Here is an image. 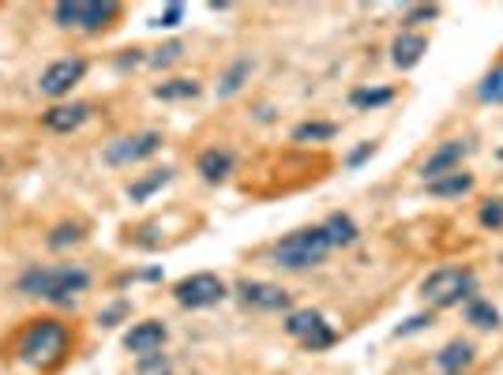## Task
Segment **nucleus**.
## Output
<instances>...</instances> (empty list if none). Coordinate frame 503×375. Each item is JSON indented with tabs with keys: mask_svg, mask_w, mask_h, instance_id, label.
I'll return each mask as SVG.
<instances>
[{
	"mask_svg": "<svg viewBox=\"0 0 503 375\" xmlns=\"http://www.w3.org/2000/svg\"><path fill=\"white\" fill-rule=\"evenodd\" d=\"M440 12H443L440 4H413V8L402 12V30H417L425 23H436Z\"/></svg>",
	"mask_w": 503,
	"mask_h": 375,
	"instance_id": "obj_28",
	"label": "nucleus"
},
{
	"mask_svg": "<svg viewBox=\"0 0 503 375\" xmlns=\"http://www.w3.org/2000/svg\"><path fill=\"white\" fill-rule=\"evenodd\" d=\"M462 319H466V323H470L474 330H499V327H503V315H499V308L492 305L489 297L466 300V305H462Z\"/></svg>",
	"mask_w": 503,
	"mask_h": 375,
	"instance_id": "obj_20",
	"label": "nucleus"
},
{
	"mask_svg": "<svg viewBox=\"0 0 503 375\" xmlns=\"http://www.w3.org/2000/svg\"><path fill=\"white\" fill-rule=\"evenodd\" d=\"M436 323V312H417V315H409L406 323L394 330V338H413V334H421V330H428Z\"/></svg>",
	"mask_w": 503,
	"mask_h": 375,
	"instance_id": "obj_32",
	"label": "nucleus"
},
{
	"mask_svg": "<svg viewBox=\"0 0 503 375\" xmlns=\"http://www.w3.org/2000/svg\"><path fill=\"white\" fill-rule=\"evenodd\" d=\"M252 71H256V61L248 57V53H241V57H233L226 68H222V76H219V86H214V94H219L222 102L229 98H237L244 86L252 83Z\"/></svg>",
	"mask_w": 503,
	"mask_h": 375,
	"instance_id": "obj_15",
	"label": "nucleus"
},
{
	"mask_svg": "<svg viewBox=\"0 0 503 375\" xmlns=\"http://www.w3.org/2000/svg\"><path fill=\"white\" fill-rule=\"evenodd\" d=\"M327 319H323V312H316V308H293L290 315L282 319V330L293 338V342H304L316 327H323Z\"/></svg>",
	"mask_w": 503,
	"mask_h": 375,
	"instance_id": "obj_23",
	"label": "nucleus"
},
{
	"mask_svg": "<svg viewBox=\"0 0 503 375\" xmlns=\"http://www.w3.org/2000/svg\"><path fill=\"white\" fill-rule=\"evenodd\" d=\"M200 91H203V83H200V79H192V76H177V79L158 83L151 94H154L158 102H192V98H200Z\"/></svg>",
	"mask_w": 503,
	"mask_h": 375,
	"instance_id": "obj_21",
	"label": "nucleus"
},
{
	"mask_svg": "<svg viewBox=\"0 0 503 375\" xmlns=\"http://www.w3.org/2000/svg\"><path fill=\"white\" fill-rule=\"evenodd\" d=\"M173 176H177L173 166L151 169V173H143L139 181H132L128 188H124V195H128V203H147V200H154V195H158L161 188H166V184H173Z\"/></svg>",
	"mask_w": 503,
	"mask_h": 375,
	"instance_id": "obj_18",
	"label": "nucleus"
},
{
	"mask_svg": "<svg viewBox=\"0 0 503 375\" xmlns=\"http://www.w3.org/2000/svg\"><path fill=\"white\" fill-rule=\"evenodd\" d=\"M87 240V225L83 222H57L45 233V248L49 252H68V248H79Z\"/></svg>",
	"mask_w": 503,
	"mask_h": 375,
	"instance_id": "obj_22",
	"label": "nucleus"
},
{
	"mask_svg": "<svg viewBox=\"0 0 503 375\" xmlns=\"http://www.w3.org/2000/svg\"><path fill=\"white\" fill-rule=\"evenodd\" d=\"M237 297L244 308H256V312H282V315L293 312V293L275 281H263V278H241Z\"/></svg>",
	"mask_w": 503,
	"mask_h": 375,
	"instance_id": "obj_8",
	"label": "nucleus"
},
{
	"mask_svg": "<svg viewBox=\"0 0 503 375\" xmlns=\"http://www.w3.org/2000/svg\"><path fill=\"white\" fill-rule=\"evenodd\" d=\"M139 64H147V49H124V57H117V71H132Z\"/></svg>",
	"mask_w": 503,
	"mask_h": 375,
	"instance_id": "obj_36",
	"label": "nucleus"
},
{
	"mask_svg": "<svg viewBox=\"0 0 503 375\" xmlns=\"http://www.w3.org/2000/svg\"><path fill=\"white\" fill-rule=\"evenodd\" d=\"M334 342H338V330H334L331 323H323V327H316L309 338H304L301 349H304V353H327Z\"/></svg>",
	"mask_w": 503,
	"mask_h": 375,
	"instance_id": "obj_29",
	"label": "nucleus"
},
{
	"mask_svg": "<svg viewBox=\"0 0 503 375\" xmlns=\"http://www.w3.org/2000/svg\"><path fill=\"white\" fill-rule=\"evenodd\" d=\"M474 364H477V346L466 342V338H451V342L436 353L440 375H470Z\"/></svg>",
	"mask_w": 503,
	"mask_h": 375,
	"instance_id": "obj_13",
	"label": "nucleus"
},
{
	"mask_svg": "<svg viewBox=\"0 0 503 375\" xmlns=\"http://www.w3.org/2000/svg\"><path fill=\"white\" fill-rule=\"evenodd\" d=\"M474 154V143L470 139H443V143H436L433 151H428V158L417 166V173H421V181L428 184V181H436V176H447V173H455V169H462V162Z\"/></svg>",
	"mask_w": 503,
	"mask_h": 375,
	"instance_id": "obj_10",
	"label": "nucleus"
},
{
	"mask_svg": "<svg viewBox=\"0 0 503 375\" xmlns=\"http://www.w3.org/2000/svg\"><path fill=\"white\" fill-rule=\"evenodd\" d=\"M229 297V285L219 278V274H210V271H200V274H188L173 285V300L181 308L188 312H203V308H214V305H222V300Z\"/></svg>",
	"mask_w": 503,
	"mask_h": 375,
	"instance_id": "obj_7",
	"label": "nucleus"
},
{
	"mask_svg": "<svg viewBox=\"0 0 503 375\" xmlns=\"http://www.w3.org/2000/svg\"><path fill=\"white\" fill-rule=\"evenodd\" d=\"M368 158H375V143H361V147H353L350 154H346V169H361L365 162H368Z\"/></svg>",
	"mask_w": 503,
	"mask_h": 375,
	"instance_id": "obj_35",
	"label": "nucleus"
},
{
	"mask_svg": "<svg viewBox=\"0 0 503 375\" xmlns=\"http://www.w3.org/2000/svg\"><path fill=\"white\" fill-rule=\"evenodd\" d=\"M421 297L433 305V312H447V308H462L466 300L481 297V281L470 266H440L421 281Z\"/></svg>",
	"mask_w": 503,
	"mask_h": 375,
	"instance_id": "obj_4",
	"label": "nucleus"
},
{
	"mask_svg": "<svg viewBox=\"0 0 503 375\" xmlns=\"http://www.w3.org/2000/svg\"><path fill=\"white\" fill-rule=\"evenodd\" d=\"M132 315V300H113V305L110 308H102L98 312V327H105V330H110V327H117V323H124V319H128Z\"/></svg>",
	"mask_w": 503,
	"mask_h": 375,
	"instance_id": "obj_31",
	"label": "nucleus"
},
{
	"mask_svg": "<svg viewBox=\"0 0 503 375\" xmlns=\"http://www.w3.org/2000/svg\"><path fill=\"white\" fill-rule=\"evenodd\" d=\"M166 375H173V371H166Z\"/></svg>",
	"mask_w": 503,
	"mask_h": 375,
	"instance_id": "obj_41",
	"label": "nucleus"
},
{
	"mask_svg": "<svg viewBox=\"0 0 503 375\" xmlns=\"http://www.w3.org/2000/svg\"><path fill=\"white\" fill-rule=\"evenodd\" d=\"M185 23V4H169L166 12L158 15V20L151 27H161V30H173V27H181Z\"/></svg>",
	"mask_w": 503,
	"mask_h": 375,
	"instance_id": "obj_34",
	"label": "nucleus"
},
{
	"mask_svg": "<svg viewBox=\"0 0 503 375\" xmlns=\"http://www.w3.org/2000/svg\"><path fill=\"white\" fill-rule=\"evenodd\" d=\"M496 158H499V162H503V147H499V151H496Z\"/></svg>",
	"mask_w": 503,
	"mask_h": 375,
	"instance_id": "obj_39",
	"label": "nucleus"
},
{
	"mask_svg": "<svg viewBox=\"0 0 503 375\" xmlns=\"http://www.w3.org/2000/svg\"><path fill=\"white\" fill-rule=\"evenodd\" d=\"M331 256V240L323 233V225H304V229H293V233H285L271 244V263L278 271H312V266L327 263Z\"/></svg>",
	"mask_w": 503,
	"mask_h": 375,
	"instance_id": "obj_3",
	"label": "nucleus"
},
{
	"mask_svg": "<svg viewBox=\"0 0 503 375\" xmlns=\"http://www.w3.org/2000/svg\"><path fill=\"white\" fill-rule=\"evenodd\" d=\"M91 117H95L91 102H57V105H49V110L42 113V128L57 132V135H71V132H79Z\"/></svg>",
	"mask_w": 503,
	"mask_h": 375,
	"instance_id": "obj_11",
	"label": "nucleus"
},
{
	"mask_svg": "<svg viewBox=\"0 0 503 375\" xmlns=\"http://www.w3.org/2000/svg\"><path fill=\"white\" fill-rule=\"evenodd\" d=\"M177 61H185V42H181V38L161 42V45L151 53V57H147V64H151V68H161V71H166V68H173Z\"/></svg>",
	"mask_w": 503,
	"mask_h": 375,
	"instance_id": "obj_27",
	"label": "nucleus"
},
{
	"mask_svg": "<svg viewBox=\"0 0 503 375\" xmlns=\"http://www.w3.org/2000/svg\"><path fill=\"white\" fill-rule=\"evenodd\" d=\"M68 349H71V330H68V323H61V319H53V315L30 319L20 330V338H15V356H20V364L38 368V371L64 364Z\"/></svg>",
	"mask_w": 503,
	"mask_h": 375,
	"instance_id": "obj_2",
	"label": "nucleus"
},
{
	"mask_svg": "<svg viewBox=\"0 0 503 375\" xmlns=\"http://www.w3.org/2000/svg\"><path fill=\"white\" fill-rule=\"evenodd\" d=\"M169 342V327L161 319H139L132 323V330L124 334V349L132 356H151V353H161V346Z\"/></svg>",
	"mask_w": 503,
	"mask_h": 375,
	"instance_id": "obj_12",
	"label": "nucleus"
},
{
	"mask_svg": "<svg viewBox=\"0 0 503 375\" xmlns=\"http://www.w3.org/2000/svg\"><path fill=\"white\" fill-rule=\"evenodd\" d=\"M496 263H499V266H503V252H499V256H496Z\"/></svg>",
	"mask_w": 503,
	"mask_h": 375,
	"instance_id": "obj_40",
	"label": "nucleus"
},
{
	"mask_svg": "<svg viewBox=\"0 0 503 375\" xmlns=\"http://www.w3.org/2000/svg\"><path fill=\"white\" fill-rule=\"evenodd\" d=\"M136 371H139V375H166V371H169V356H166V353H151V356H139Z\"/></svg>",
	"mask_w": 503,
	"mask_h": 375,
	"instance_id": "obj_33",
	"label": "nucleus"
},
{
	"mask_svg": "<svg viewBox=\"0 0 503 375\" xmlns=\"http://www.w3.org/2000/svg\"><path fill=\"white\" fill-rule=\"evenodd\" d=\"M338 135V124L334 120H301L297 128L290 132L293 143H331Z\"/></svg>",
	"mask_w": 503,
	"mask_h": 375,
	"instance_id": "obj_25",
	"label": "nucleus"
},
{
	"mask_svg": "<svg viewBox=\"0 0 503 375\" xmlns=\"http://www.w3.org/2000/svg\"><path fill=\"white\" fill-rule=\"evenodd\" d=\"M15 285L30 300H45V305H57V308H76L79 293L91 289V271L79 263H53V266L34 263L20 274Z\"/></svg>",
	"mask_w": 503,
	"mask_h": 375,
	"instance_id": "obj_1",
	"label": "nucleus"
},
{
	"mask_svg": "<svg viewBox=\"0 0 503 375\" xmlns=\"http://www.w3.org/2000/svg\"><path fill=\"white\" fill-rule=\"evenodd\" d=\"M117 0H61L53 4V23L61 30H79V34H102L120 20Z\"/></svg>",
	"mask_w": 503,
	"mask_h": 375,
	"instance_id": "obj_5",
	"label": "nucleus"
},
{
	"mask_svg": "<svg viewBox=\"0 0 503 375\" xmlns=\"http://www.w3.org/2000/svg\"><path fill=\"white\" fill-rule=\"evenodd\" d=\"M195 173L203 184H226L233 176V151L226 147H207L195 154Z\"/></svg>",
	"mask_w": 503,
	"mask_h": 375,
	"instance_id": "obj_16",
	"label": "nucleus"
},
{
	"mask_svg": "<svg viewBox=\"0 0 503 375\" xmlns=\"http://www.w3.org/2000/svg\"><path fill=\"white\" fill-rule=\"evenodd\" d=\"M256 117H260L263 124H271V120H275V105H260V110H256Z\"/></svg>",
	"mask_w": 503,
	"mask_h": 375,
	"instance_id": "obj_37",
	"label": "nucleus"
},
{
	"mask_svg": "<svg viewBox=\"0 0 503 375\" xmlns=\"http://www.w3.org/2000/svg\"><path fill=\"white\" fill-rule=\"evenodd\" d=\"M139 278H147V281H161V271H158V266H151V271H143Z\"/></svg>",
	"mask_w": 503,
	"mask_h": 375,
	"instance_id": "obj_38",
	"label": "nucleus"
},
{
	"mask_svg": "<svg viewBox=\"0 0 503 375\" xmlns=\"http://www.w3.org/2000/svg\"><path fill=\"white\" fill-rule=\"evenodd\" d=\"M477 222H481V229H489V233H499L503 229V200H484L477 210Z\"/></svg>",
	"mask_w": 503,
	"mask_h": 375,
	"instance_id": "obj_30",
	"label": "nucleus"
},
{
	"mask_svg": "<svg viewBox=\"0 0 503 375\" xmlns=\"http://www.w3.org/2000/svg\"><path fill=\"white\" fill-rule=\"evenodd\" d=\"M477 102L481 105H503V61L492 64L477 83Z\"/></svg>",
	"mask_w": 503,
	"mask_h": 375,
	"instance_id": "obj_26",
	"label": "nucleus"
},
{
	"mask_svg": "<svg viewBox=\"0 0 503 375\" xmlns=\"http://www.w3.org/2000/svg\"><path fill=\"white\" fill-rule=\"evenodd\" d=\"M425 53H428V38L421 30H402L399 38L391 42V64L399 68V71H413L421 61H425Z\"/></svg>",
	"mask_w": 503,
	"mask_h": 375,
	"instance_id": "obj_14",
	"label": "nucleus"
},
{
	"mask_svg": "<svg viewBox=\"0 0 503 375\" xmlns=\"http://www.w3.org/2000/svg\"><path fill=\"white\" fill-rule=\"evenodd\" d=\"M394 102V91L391 86H353L350 91V105L357 113H375V110H383V105Z\"/></svg>",
	"mask_w": 503,
	"mask_h": 375,
	"instance_id": "obj_24",
	"label": "nucleus"
},
{
	"mask_svg": "<svg viewBox=\"0 0 503 375\" xmlns=\"http://www.w3.org/2000/svg\"><path fill=\"white\" fill-rule=\"evenodd\" d=\"M166 147V135L158 128H143V132H132V135H117L105 143L102 151V162L113 166V169H132L139 162H151V158Z\"/></svg>",
	"mask_w": 503,
	"mask_h": 375,
	"instance_id": "obj_6",
	"label": "nucleus"
},
{
	"mask_svg": "<svg viewBox=\"0 0 503 375\" xmlns=\"http://www.w3.org/2000/svg\"><path fill=\"white\" fill-rule=\"evenodd\" d=\"M323 233H327L331 248H353L357 240H361V225L353 222V214L346 210H331L327 222H323Z\"/></svg>",
	"mask_w": 503,
	"mask_h": 375,
	"instance_id": "obj_19",
	"label": "nucleus"
},
{
	"mask_svg": "<svg viewBox=\"0 0 503 375\" xmlns=\"http://www.w3.org/2000/svg\"><path fill=\"white\" fill-rule=\"evenodd\" d=\"M87 68H91V64H87L83 57H61V61H53L42 76H38V91L45 98H53V102H61V98H68L83 83Z\"/></svg>",
	"mask_w": 503,
	"mask_h": 375,
	"instance_id": "obj_9",
	"label": "nucleus"
},
{
	"mask_svg": "<svg viewBox=\"0 0 503 375\" xmlns=\"http://www.w3.org/2000/svg\"><path fill=\"white\" fill-rule=\"evenodd\" d=\"M428 195L433 200H462V195H470L477 188V176L470 169H455V173H447V176H436V181H428L425 184Z\"/></svg>",
	"mask_w": 503,
	"mask_h": 375,
	"instance_id": "obj_17",
	"label": "nucleus"
}]
</instances>
